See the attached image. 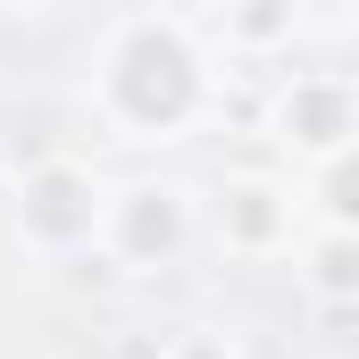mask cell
Returning <instances> with one entry per match:
<instances>
[{"label":"cell","instance_id":"3","mask_svg":"<svg viewBox=\"0 0 359 359\" xmlns=\"http://www.w3.org/2000/svg\"><path fill=\"white\" fill-rule=\"evenodd\" d=\"M351 126H359V100L343 76H292V84L276 92V142L292 151V159H343L351 151Z\"/></svg>","mask_w":359,"mask_h":359},{"label":"cell","instance_id":"7","mask_svg":"<svg viewBox=\"0 0 359 359\" xmlns=\"http://www.w3.org/2000/svg\"><path fill=\"white\" fill-rule=\"evenodd\" d=\"M301 25V0H226V34L234 50H284Z\"/></svg>","mask_w":359,"mask_h":359},{"label":"cell","instance_id":"6","mask_svg":"<svg viewBox=\"0 0 359 359\" xmlns=\"http://www.w3.org/2000/svg\"><path fill=\"white\" fill-rule=\"evenodd\" d=\"M359 251H351V226H326V234H318V243H309V292H318V301H326V318H343V309H351L359 301V268H351Z\"/></svg>","mask_w":359,"mask_h":359},{"label":"cell","instance_id":"8","mask_svg":"<svg viewBox=\"0 0 359 359\" xmlns=\"http://www.w3.org/2000/svg\"><path fill=\"white\" fill-rule=\"evenodd\" d=\"M168 359H234V351H226V343H209V334H192V343H176Z\"/></svg>","mask_w":359,"mask_h":359},{"label":"cell","instance_id":"2","mask_svg":"<svg viewBox=\"0 0 359 359\" xmlns=\"http://www.w3.org/2000/svg\"><path fill=\"white\" fill-rule=\"evenodd\" d=\"M17 234L42 243V251L92 243V234H100V184H92V168H76V159L25 168V184H17Z\"/></svg>","mask_w":359,"mask_h":359},{"label":"cell","instance_id":"4","mask_svg":"<svg viewBox=\"0 0 359 359\" xmlns=\"http://www.w3.org/2000/svg\"><path fill=\"white\" fill-rule=\"evenodd\" d=\"M100 243H109L126 268H168V259L184 251V192L134 184V192L100 201Z\"/></svg>","mask_w":359,"mask_h":359},{"label":"cell","instance_id":"5","mask_svg":"<svg viewBox=\"0 0 359 359\" xmlns=\"http://www.w3.org/2000/svg\"><path fill=\"white\" fill-rule=\"evenodd\" d=\"M292 226H301V192H284V184H234L217 201V243L243 259L292 251Z\"/></svg>","mask_w":359,"mask_h":359},{"label":"cell","instance_id":"1","mask_svg":"<svg viewBox=\"0 0 359 359\" xmlns=\"http://www.w3.org/2000/svg\"><path fill=\"white\" fill-rule=\"evenodd\" d=\"M201 92H209V67H201V50H192V34L176 17H126L117 42L100 50V109L134 142L192 126Z\"/></svg>","mask_w":359,"mask_h":359}]
</instances>
